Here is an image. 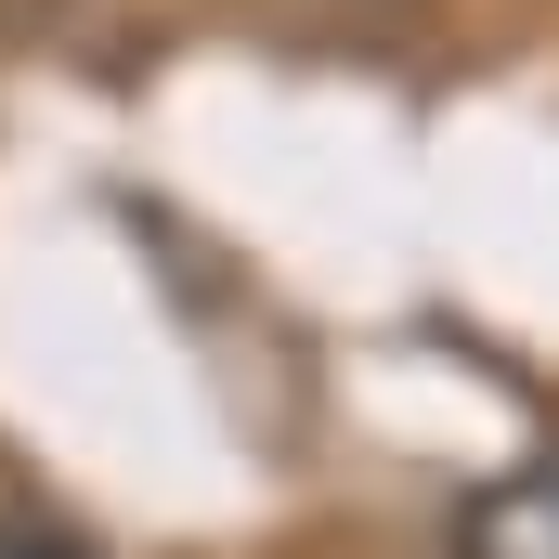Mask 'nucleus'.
Instances as JSON below:
<instances>
[{"instance_id":"1","label":"nucleus","mask_w":559,"mask_h":559,"mask_svg":"<svg viewBox=\"0 0 559 559\" xmlns=\"http://www.w3.org/2000/svg\"><path fill=\"white\" fill-rule=\"evenodd\" d=\"M455 559H559V455L481 481V495L455 508Z\"/></svg>"},{"instance_id":"2","label":"nucleus","mask_w":559,"mask_h":559,"mask_svg":"<svg viewBox=\"0 0 559 559\" xmlns=\"http://www.w3.org/2000/svg\"><path fill=\"white\" fill-rule=\"evenodd\" d=\"M0 559H92L79 534H52V521H0Z\"/></svg>"}]
</instances>
